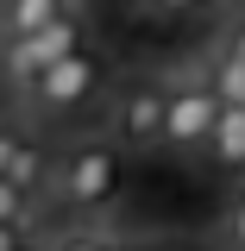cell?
Returning <instances> with one entry per match:
<instances>
[{
  "instance_id": "1",
  "label": "cell",
  "mask_w": 245,
  "mask_h": 251,
  "mask_svg": "<svg viewBox=\"0 0 245 251\" xmlns=\"http://www.w3.org/2000/svg\"><path fill=\"white\" fill-rule=\"evenodd\" d=\"M107 88V63H101V50H69L63 63H51L44 75H31L26 88H19V100H26V113H38V120H69V113H82V107H94V94Z\"/></svg>"
},
{
  "instance_id": "2",
  "label": "cell",
  "mask_w": 245,
  "mask_h": 251,
  "mask_svg": "<svg viewBox=\"0 0 245 251\" xmlns=\"http://www.w3.org/2000/svg\"><path fill=\"white\" fill-rule=\"evenodd\" d=\"M220 107H226V94H220V82H214V75H189V82H170V120H163V151H176V157H195V151H208Z\"/></svg>"
},
{
  "instance_id": "3",
  "label": "cell",
  "mask_w": 245,
  "mask_h": 251,
  "mask_svg": "<svg viewBox=\"0 0 245 251\" xmlns=\"http://www.w3.org/2000/svg\"><path fill=\"white\" fill-rule=\"evenodd\" d=\"M82 44H88V25H82L76 13H63V19L26 31V38H6V44H0V75H6L13 88H26L31 75H44L51 63H63L69 50H82Z\"/></svg>"
},
{
  "instance_id": "4",
  "label": "cell",
  "mask_w": 245,
  "mask_h": 251,
  "mask_svg": "<svg viewBox=\"0 0 245 251\" xmlns=\"http://www.w3.org/2000/svg\"><path fill=\"white\" fill-rule=\"evenodd\" d=\"M113 138L126 151H163V120H170V82H151V75H132L113 94Z\"/></svg>"
},
{
  "instance_id": "5",
  "label": "cell",
  "mask_w": 245,
  "mask_h": 251,
  "mask_svg": "<svg viewBox=\"0 0 245 251\" xmlns=\"http://www.w3.org/2000/svg\"><path fill=\"white\" fill-rule=\"evenodd\" d=\"M51 188H57V201H69V207H101V201H113V195H120V151H113V145H94V138L69 145V157H57Z\"/></svg>"
},
{
  "instance_id": "6",
  "label": "cell",
  "mask_w": 245,
  "mask_h": 251,
  "mask_svg": "<svg viewBox=\"0 0 245 251\" xmlns=\"http://www.w3.org/2000/svg\"><path fill=\"white\" fill-rule=\"evenodd\" d=\"M208 163L226 170V176H245V100H226L214 120V138H208Z\"/></svg>"
},
{
  "instance_id": "7",
  "label": "cell",
  "mask_w": 245,
  "mask_h": 251,
  "mask_svg": "<svg viewBox=\"0 0 245 251\" xmlns=\"http://www.w3.org/2000/svg\"><path fill=\"white\" fill-rule=\"evenodd\" d=\"M63 13H76V0H0V44L51 25V19H63Z\"/></svg>"
},
{
  "instance_id": "8",
  "label": "cell",
  "mask_w": 245,
  "mask_h": 251,
  "mask_svg": "<svg viewBox=\"0 0 245 251\" xmlns=\"http://www.w3.org/2000/svg\"><path fill=\"white\" fill-rule=\"evenodd\" d=\"M6 176L26 188V195H44V188H51V176H57V157L44 151L38 138H26V145H19V157L6 163Z\"/></svg>"
},
{
  "instance_id": "9",
  "label": "cell",
  "mask_w": 245,
  "mask_h": 251,
  "mask_svg": "<svg viewBox=\"0 0 245 251\" xmlns=\"http://www.w3.org/2000/svg\"><path fill=\"white\" fill-rule=\"evenodd\" d=\"M214 82H220V94H226V100H245V31H233V38L220 44Z\"/></svg>"
},
{
  "instance_id": "10",
  "label": "cell",
  "mask_w": 245,
  "mask_h": 251,
  "mask_svg": "<svg viewBox=\"0 0 245 251\" xmlns=\"http://www.w3.org/2000/svg\"><path fill=\"white\" fill-rule=\"evenodd\" d=\"M220 245H226V251H245V188L226 201V214H220Z\"/></svg>"
},
{
  "instance_id": "11",
  "label": "cell",
  "mask_w": 245,
  "mask_h": 251,
  "mask_svg": "<svg viewBox=\"0 0 245 251\" xmlns=\"http://www.w3.org/2000/svg\"><path fill=\"white\" fill-rule=\"evenodd\" d=\"M44 251H113V239L107 232H57Z\"/></svg>"
},
{
  "instance_id": "12",
  "label": "cell",
  "mask_w": 245,
  "mask_h": 251,
  "mask_svg": "<svg viewBox=\"0 0 245 251\" xmlns=\"http://www.w3.org/2000/svg\"><path fill=\"white\" fill-rule=\"evenodd\" d=\"M138 6H145V13H157V19H195L208 0H138Z\"/></svg>"
},
{
  "instance_id": "13",
  "label": "cell",
  "mask_w": 245,
  "mask_h": 251,
  "mask_svg": "<svg viewBox=\"0 0 245 251\" xmlns=\"http://www.w3.org/2000/svg\"><path fill=\"white\" fill-rule=\"evenodd\" d=\"M19 145H26V132H19L13 120H0V176H6V163L19 157Z\"/></svg>"
},
{
  "instance_id": "14",
  "label": "cell",
  "mask_w": 245,
  "mask_h": 251,
  "mask_svg": "<svg viewBox=\"0 0 245 251\" xmlns=\"http://www.w3.org/2000/svg\"><path fill=\"white\" fill-rule=\"evenodd\" d=\"M26 245V220H0V251H19Z\"/></svg>"
},
{
  "instance_id": "15",
  "label": "cell",
  "mask_w": 245,
  "mask_h": 251,
  "mask_svg": "<svg viewBox=\"0 0 245 251\" xmlns=\"http://www.w3.org/2000/svg\"><path fill=\"white\" fill-rule=\"evenodd\" d=\"M145 251H201V245H189V239H157V245H145Z\"/></svg>"
},
{
  "instance_id": "16",
  "label": "cell",
  "mask_w": 245,
  "mask_h": 251,
  "mask_svg": "<svg viewBox=\"0 0 245 251\" xmlns=\"http://www.w3.org/2000/svg\"><path fill=\"white\" fill-rule=\"evenodd\" d=\"M220 6H226V13H245V0H220Z\"/></svg>"
},
{
  "instance_id": "17",
  "label": "cell",
  "mask_w": 245,
  "mask_h": 251,
  "mask_svg": "<svg viewBox=\"0 0 245 251\" xmlns=\"http://www.w3.org/2000/svg\"><path fill=\"white\" fill-rule=\"evenodd\" d=\"M19 251H44V245H31V239H26V245H19Z\"/></svg>"
}]
</instances>
